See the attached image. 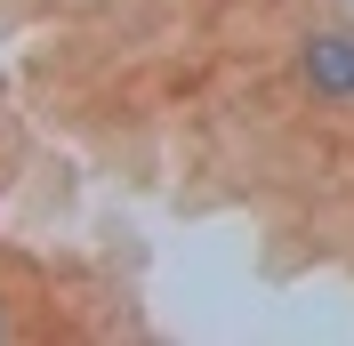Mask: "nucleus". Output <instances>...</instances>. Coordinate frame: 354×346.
I'll return each instance as SVG.
<instances>
[{
  "instance_id": "nucleus-2",
  "label": "nucleus",
  "mask_w": 354,
  "mask_h": 346,
  "mask_svg": "<svg viewBox=\"0 0 354 346\" xmlns=\"http://www.w3.org/2000/svg\"><path fill=\"white\" fill-rule=\"evenodd\" d=\"M8 330H17V322H8V306H0V338H8Z\"/></svg>"
},
{
  "instance_id": "nucleus-1",
  "label": "nucleus",
  "mask_w": 354,
  "mask_h": 346,
  "mask_svg": "<svg viewBox=\"0 0 354 346\" xmlns=\"http://www.w3.org/2000/svg\"><path fill=\"white\" fill-rule=\"evenodd\" d=\"M290 81L322 113H354V24H306L290 41Z\"/></svg>"
}]
</instances>
